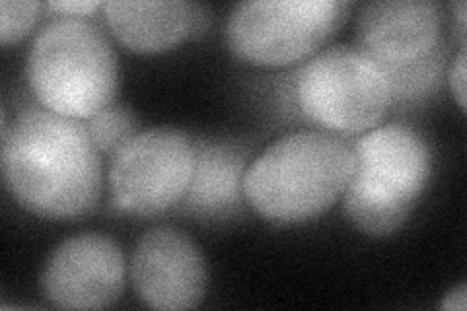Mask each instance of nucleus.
Returning <instances> with one entry per match:
<instances>
[{
    "label": "nucleus",
    "mask_w": 467,
    "mask_h": 311,
    "mask_svg": "<svg viewBox=\"0 0 467 311\" xmlns=\"http://www.w3.org/2000/svg\"><path fill=\"white\" fill-rule=\"evenodd\" d=\"M46 8L55 12L58 18H86L104 8V3L99 0H58V3H47Z\"/></svg>",
    "instance_id": "dca6fc26"
},
{
    "label": "nucleus",
    "mask_w": 467,
    "mask_h": 311,
    "mask_svg": "<svg viewBox=\"0 0 467 311\" xmlns=\"http://www.w3.org/2000/svg\"><path fill=\"white\" fill-rule=\"evenodd\" d=\"M26 80L39 106L88 121L113 103L119 70L98 26L86 18H55L32 43Z\"/></svg>",
    "instance_id": "7ed1b4c3"
},
{
    "label": "nucleus",
    "mask_w": 467,
    "mask_h": 311,
    "mask_svg": "<svg viewBox=\"0 0 467 311\" xmlns=\"http://www.w3.org/2000/svg\"><path fill=\"white\" fill-rule=\"evenodd\" d=\"M465 10H467L465 0H460V3L451 5V12H454V16H456L458 26H460V36H462V39H463V36H465Z\"/></svg>",
    "instance_id": "6ab92c4d"
},
{
    "label": "nucleus",
    "mask_w": 467,
    "mask_h": 311,
    "mask_svg": "<svg viewBox=\"0 0 467 311\" xmlns=\"http://www.w3.org/2000/svg\"><path fill=\"white\" fill-rule=\"evenodd\" d=\"M355 170L353 142L317 129L296 130L252 161L244 195L247 206L271 224H304L345 195Z\"/></svg>",
    "instance_id": "f03ea898"
},
{
    "label": "nucleus",
    "mask_w": 467,
    "mask_h": 311,
    "mask_svg": "<svg viewBox=\"0 0 467 311\" xmlns=\"http://www.w3.org/2000/svg\"><path fill=\"white\" fill-rule=\"evenodd\" d=\"M448 82L460 109L465 111V106H467L465 103V43H462L454 63H451V67L448 68Z\"/></svg>",
    "instance_id": "f3484780"
},
{
    "label": "nucleus",
    "mask_w": 467,
    "mask_h": 311,
    "mask_svg": "<svg viewBox=\"0 0 467 311\" xmlns=\"http://www.w3.org/2000/svg\"><path fill=\"white\" fill-rule=\"evenodd\" d=\"M46 300L58 309H104L125 286L121 247L104 233H80L55 247L39 276Z\"/></svg>",
    "instance_id": "6e6552de"
},
{
    "label": "nucleus",
    "mask_w": 467,
    "mask_h": 311,
    "mask_svg": "<svg viewBox=\"0 0 467 311\" xmlns=\"http://www.w3.org/2000/svg\"><path fill=\"white\" fill-rule=\"evenodd\" d=\"M46 8L37 0H0V41L3 46L18 43L36 27Z\"/></svg>",
    "instance_id": "2eb2a0df"
},
{
    "label": "nucleus",
    "mask_w": 467,
    "mask_h": 311,
    "mask_svg": "<svg viewBox=\"0 0 467 311\" xmlns=\"http://www.w3.org/2000/svg\"><path fill=\"white\" fill-rule=\"evenodd\" d=\"M350 8L341 0H247L228 14L226 47L247 65L290 67L319 53Z\"/></svg>",
    "instance_id": "423d86ee"
},
{
    "label": "nucleus",
    "mask_w": 467,
    "mask_h": 311,
    "mask_svg": "<svg viewBox=\"0 0 467 311\" xmlns=\"http://www.w3.org/2000/svg\"><path fill=\"white\" fill-rule=\"evenodd\" d=\"M3 180L24 211L70 220L96 209L101 154L88 125L43 106H29L12 125L3 119Z\"/></svg>",
    "instance_id": "f257e3e1"
},
{
    "label": "nucleus",
    "mask_w": 467,
    "mask_h": 311,
    "mask_svg": "<svg viewBox=\"0 0 467 311\" xmlns=\"http://www.w3.org/2000/svg\"><path fill=\"white\" fill-rule=\"evenodd\" d=\"M195 170L193 139L175 129L137 132L111 156L108 183L113 206L150 218L180 206Z\"/></svg>",
    "instance_id": "0eeeda50"
},
{
    "label": "nucleus",
    "mask_w": 467,
    "mask_h": 311,
    "mask_svg": "<svg viewBox=\"0 0 467 311\" xmlns=\"http://www.w3.org/2000/svg\"><path fill=\"white\" fill-rule=\"evenodd\" d=\"M444 8L432 0H382L360 8L357 49L379 67L420 61L442 46Z\"/></svg>",
    "instance_id": "9d476101"
},
{
    "label": "nucleus",
    "mask_w": 467,
    "mask_h": 311,
    "mask_svg": "<svg viewBox=\"0 0 467 311\" xmlns=\"http://www.w3.org/2000/svg\"><path fill=\"white\" fill-rule=\"evenodd\" d=\"M442 309L446 311H465L467 307V288L465 285H458L456 288H451L446 295H444V302L441 304Z\"/></svg>",
    "instance_id": "a211bd4d"
},
{
    "label": "nucleus",
    "mask_w": 467,
    "mask_h": 311,
    "mask_svg": "<svg viewBox=\"0 0 467 311\" xmlns=\"http://www.w3.org/2000/svg\"><path fill=\"white\" fill-rule=\"evenodd\" d=\"M129 275L137 298L164 311L197 307L209 285L207 263L199 247L170 226H156L137 242Z\"/></svg>",
    "instance_id": "1a4fd4ad"
},
{
    "label": "nucleus",
    "mask_w": 467,
    "mask_h": 311,
    "mask_svg": "<svg viewBox=\"0 0 467 311\" xmlns=\"http://www.w3.org/2000/svg\"><path fill=\"white\" fill-rule=\"evenodd\" d=\"M195 170L180 211L201 222H226L245 213L244 180L250 146L240 140L195 139Z\"/></svg>",
    "instance_id": "9b49d317"
},
{
    "label": "nucleus",
    "mask_w": 467,
    "mask_h": 311,
    "mask_svg": "<svg viewBox=\"0 0 467 311\" xmlns=\"http://www.w3.org/2000/svg\"><path fill=\"white\" fill-rule=\"evenodd\" d=\"M104 18L111 36L140 55L164 53L211 26V12L182 0H111L104 3Z\"/></svg>",
    "instance_id": "f8f14e48"
},
{
    "label": "nucleus",
    "mask_w": 467,
    "mask_h": 311,
    "mask_svg": "<svg viewBox=\"0 0 467 311\" xmlns=\"http://www.w3.org/2000/svg\"><path fill=\"white\" fill-rule=\"evenodd\" d=\"M357 170L343 206L348 220L374 238L398 232L415 211L432 175L427 140L411 127H374L353 142Z\"/></svg>",
    "instance_id": "20e7f679"
},
{
    "label": "nucleus",
    "mask_w": 467,
    "mask_h": 311,
    "mask_svg": "<svg viewBox=\"0 0 467 311\" xmlns=\"http://www.w3.org/2000/svg\"><path fill=\"white\" fill-rule=\"evenodd\" d=\"M448 65V47L442 43L434 53L403 67H382L391 92V106L415 108L432 98L442 84Z\"/></svg>",
    "instance_id": "ddd939ff"
},
{
    "label": "nucleus",
    "mask_w": 467,
    "mask_h": 311,
    "mask_svg": "<svg viewBox=\"0 0 467 311\" xmlns=\"http://www.w3.org/2000/svg\"><path fill=\"white\" fill-rule=\"evenodd\" d=\"M286 94L300 119L339 137L374 129L391 108L384 68L347 46L310 57L290 74Z\"/></svg>",
    "instance_id": "39448f33"
},
{
    "label": "nucleus",
    "mask_w": 467,
    "mask_h": 311,
    "mask_svg": "<svg viewBox=\"0 0 467 311\" xmlns=\"http://www.w3.org/2000/svg\"><path fill=\"white\" fill-rule=\"evenodd\" d=\"M86 125L101 156H113L129 139L137 135L135 117L121 103H111L88 119Z\"/></svg>",
    "instance_id": "4468645a"
}]
</instances>
